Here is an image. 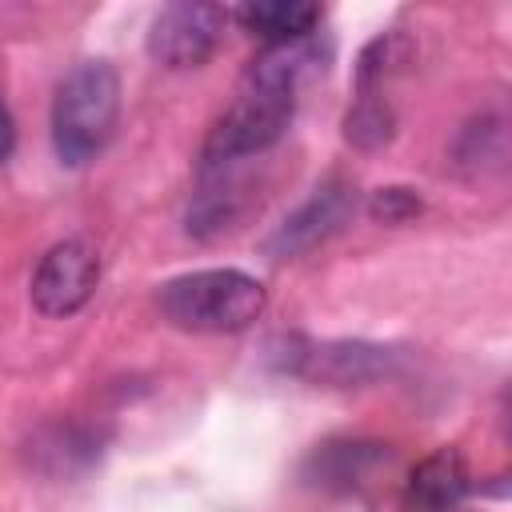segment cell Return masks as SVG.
Masks as SVG:
<instances>
[{"label": "cell", "mask_w": 512, "mask_h": 512, "mask_svg": "<svg viewBox=\"0 0 512 512\" xmlns=\"http://www.w3.org/2000/svg\"><path fill=\"white\" fill-rule=\"evenodd\" d=\"M160 316L180 332H244L260 320L268 292L264 284L244 268H200L172 276L160 296Z\"/></svg>", "instance_id": "6da1fadb"}, {"label": "cell", "mask_w": 512, "mask_h": 512, "mask_svg": "<svg viewBox=\"0 0 512 512\" xmlns=\"http://www.w3.org/2000/svg\"><path fill=\"white\" fill-rule=\"evenodd\" d=\"M120 116V72L108 60H80L52 96V148L60 164L84 168L104 152Z\"/></svg>", "instance_id": "7a4b0ae2"}, {"label": "cell", "mask_w": 512, "mask_h": 512, "mask_svg": "<svg viewBox=\"0 0 512 512\" xmlns=\"http://www.w3.org/2000/svg\"><path fill=\"white\" fill-rule=\"evenodd\" d=\"M292 112H296V96L240 84V96L232 100V108L216 120V128L204 140V172L228 168L256 152H268L288 132Z\"/></svg>", "instance_id": "3957f363"}, {"label": "cell", "mask_w": 512, "mask_h": 512, "mask_svg": "<svg viewBox=\"0 0 512 512\" xmlns=\"http://www.w3.org/2000/svg\"><path fill=\"white\" fill-rule=\"evenodd\" d=\"M108 452V432L92 420H76V416H56L36 424L24 444H20V460L32 476L52 480V484H68L88 476Z\"/></svg>", "instance_id": "277c9868"}, {"label": "cell", "mask_w": 512, "mask_h": 512, "mask_svg": "<svg viewBox=\"0 0 512 512\" xmlns=\"http://www.w3.org/2000/svg\"><path fill=\"white\" fill-rule=\"evenodd\" d=\"M228 20L232 12L220 4H204V0L164 4L148 24V56L164 68H200L216 52Z\"/></svg>", "instance_id": "5b68a950"}, {"label": "cell", "mask_w": 512, "mask_h": 512, "mask_svg": "<svg viewBox=\"0 0 512 512\" xmlns=\"http://www.w3.org/2000/svg\"><path fill=\"white\" fill-rule=\"evenodd\" d=\"M96 280H100V256L88 240L80 236H68L60 244H52L36 272H32V284H28V296H32V308L48 320H64V316H76L92 292H96Z\"/></svg>", "instance_id": "8992f818"}, {"label": "cell", "mask_w": 512, "mask_h": 512, "mask_svg": "<svg viewBox=\"0 0 512 512\" xmlns=\"http://www.w3.org/2000/svg\"><path fill=\"white\" fill-rule=\"evenodd\" d=\"M356 212V188L340 176L316 184L264 240L268 260H296L312 248H320L328 236H336Z\"/></svg>", "instance_id": "52a82bcc"}, {"label": "cell", "mask_w": 512, "mask_h": 512, "mask_svg": "<svg viewBox=\"0 0 512 512\" xmlns=\"http://www.w3.org/2000/svg\"><path fill=\"white\" fill-rule=\"evenodd\" d=\"M288 348H292V356L284 360L288 372L320 380V384H336V388L380 380L396 364L392 348H380V344H368V340H328V344L288 340Z\"/></svg>", "instance_id": "ba28073f"}, {"label": "cell", "mask_w": 512, "mask_h": 512, "mask_svg": "<svg viewBox=\"0 0 512 512\" xmlns=\"http://www.w3.org/2000/svg\"><path fill=\"white\" fill-rule=\"evenodd\" d=\"M392 452L380 440H364V436H332L324 444H316L304 464H300V480L316 492H360L364 484H372V476L380 468H388Z\"/></svg>", "instance_id": "9c48e42d"}, {"label": "cell", "mask_w": 512, "mask_h": 512, "mask_svg": "<svg viewBox=\"0 0 512 512\" xmlns=\"http://www.w3.org/2000/svg\"><path fill=\"white\" fill-rule=\"evenodd\" d=\"M332 60V44L316 36H304V40H292V44H264L244 80L240 84H256V88H272V92H284V96H296L308 80H316Z\"/></svg>", "instance_id": "30bf717a"}, {"label": "cell", "mask_w": 512, "mask_h": 512, "mask_svg": "<svg viewBox=\"0 0 512 512\" xmlns=\"http://www.w3.org/2000/svg\"><path fill=\"white\" fill-rule=\"evenodd\" d=\"M468 488H472V476L464 456L456 448H436L412 468L404 500H408V512H456Z\"/></svg>", "instance_id": "8fae6325"}, {"label": "cell", "mask_w": 512, "mask_h": 512, "mask_svg": "<svg viewBox=\"0 0 512 512\" xmlns=\"http://www.w3.org/2000/svg\"><path fill=\"white\" fill-rule=\"evenodd\" d=\"M232 20H240L264 44H292V40L316 36L324 12L320 4H308V0H252L232 8Z\"/></svg>", "instance_id": "7c38bea8"}, {"label": "cell", "mask_w": 512, "mask_h": 512, "mask_svg": "<svg viewBox=\"0 0 512 512\" xmlns=\"http://www.w3.org/2000/svg\"><path fill=\"white\" fill-rule=\"evenodd\" d=\"M508 164V120L500 108L476 112L452 140V168L464 176H492Z\"/></svg>", "instance_id": "4fadbf2b"}, {"label": "cell", "mask_w": 512, "mask_h": 512, "mask_svg": "<svg viewBox=\"0 0 512 512\" xmlns=\"http://www.w3.org/2000/svg\"><path fill=\"white\" fill-rule=\"evenodd\" d=\"M412 56H416V44L408 32H396V28L380 32L356 56V92H384V80L396 76L400 68H408Z\"/></svg>", "instance_id": "5bb4252c"}, {"label": "cell", "mask_w": 512, "mask_h": 512, "mask_svg": "<svg viewBox=\"0 0 512 512\" xmlns=\"http://www.w3.org/2000/svg\"><path fill=\"white\" fill-rule=\"evenodd\" d=\"M396 136V112L384 100V92H356V104L344 112V140L360 152H376L392 144Z\"/></svg>", "instance_id": "9a60e30c"}, {"label": "cell", "mask_w": 512, "mask_h": 512, "mask_svg": "<svg viewBox=\"0 0 512 512\" xmlns=\"http://www.w3.org/2000/svg\"><path fill=\"white\" fill-rule=\"evenodd\" d=\"M420 208H424V200L416 196V188H404V184L376 188L368 200V216L380 224H404V220L420 216Z\"/></svg>", "instance_id": "2e32d148"}, {"label": "cell", "mask_w": 512, "mask_h": 512, "mask_svg": "<svg viewBox=\"0 0 512 512\" xmlns=\"http://www.w3.org/2000/svg\"><path fill=\"white\" fill-rule=\"evenodd\" d=\"M12 152H16V120H12V108H8L4 96H0V164H4Z\"/></svg>", "instance_id": "e0dca14e"}]
</instances>
